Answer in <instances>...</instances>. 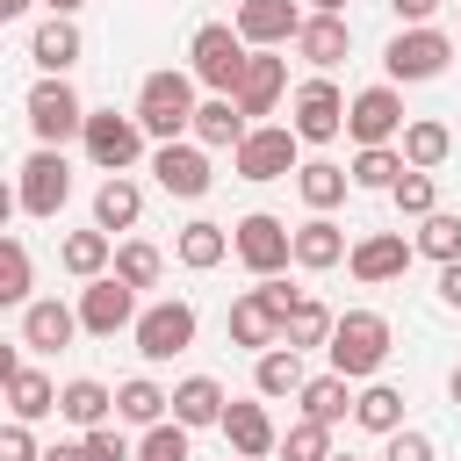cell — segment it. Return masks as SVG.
Segmentation results:
<instances>
[{"mask_svg": "<svg viewBox=\"0 0 461 461\" xmlns=\"http://www.w3.org/2000/svg\"><path fill=\"white\" fill-rule=\"evenodd\" d=\"M137 130L151 137V144H180L187 137V122H194V72H144V86H137Z\"/></svg>", "mask_w": 461, "mask_h": 461, "instance_id": "1", "label": "cell"}, {"mask_svg": "<svg viewBox=\"0 0 461 461\" xmlns=\"http://www.w3.org/2000/svg\"><path fill=\"white\" fill-rule=\"evenodd\" d=\"M324 360H331V375H346V382H375L382 360H389V317H382V310H346V317L331 324V339H324Z\"/></svg>", "mask_w": 461, "mask_h": 461, "instance_id": "2", "label": "cell"}, {"mask_svg": "<svg viewBox=\"0 0 461 461\" xmlns=\"http://www.w3.org/2000/svg\"><path fill=\"white\" fill-rule=\"evenodd\" d=\"M245 36L230 29V22H202L194 36H187V72H194V86H209V94H230L238 86V72H245Z\"/></svg>", "mask_w": 461, "mask_h": 461, "instance_id": "3", "label": "cell"}, {"mask_svg": "<svg viewBox=\"0 0 461 461\" xmlns=\"http://www.w3.org/2000/svg\"><path fill=\"white\" fill-rule=\"evenodd\" d=\"M295 166H303V137L288 122H252L238 137V151H230V173L238 180H288Z\"/></svg>", "mask_w": 461, "mask_h": 461, "instance_id": "4", "label": "cell"}, {"mask_svg": "<svg viewBox=\"0 0 461 461\" xmlns=\"http://www.w3.org/2000/svg\"><path fill=\"white\" fill-rule=\"evenodd\" d=\"M382 65H389V86H418V79H439L447 65H454V36L447 29H396L389 36V50H382Z\"/></svg>", "mask_w": 461, "mask_h": 461, "instance_id": "5", "label": "cell"}, {"mask_svg": "<svg viewBox=\"0 0 461 461\" xmlns=\"http://www.w3.org/2000/svg\"><path fill=\"white\" fill-rule=\"evenodd\" d=\"M288 238H295V230H288L281 216H267V209H252V216H238V223H230V252L245 259V274H252V281H274L281 267H295Z\"/></svg>", "mask_w": 461, "mask_h": 461, "instance_id": "6", "label": "cell"}, {"mask_svg": "<svg viewBox=\"0 0 461 461\" xmlns=\"http://www.w3.org/2000/svg\"><path fill=\"white\" fill-rule=\"evenodd\" d=\"M22 108H29L36 144H50V151H65V137H79V130H86V101L72 94V79H36Z\"/></svg>", "mask_w": 461, "mask_h": 461, "instance_id": "7", "label": "cell"}, {"mask_svg": "<svg viewBox=\"0 0 461 461\" xmlns=\"http://www.w3.org/2000/svg\"><path fill=\"white\" fill-rule=\"evenodd\" d=\"M14 194H22V209L29 216H58L65 202H72V158L65 151H50V144H36L29 158H22V173H14Z\"/></svg>", "mask_w": 461, "mask_h": 461, "instance_id": "8", "label": "cell"}, {"mask_svg": "<svg viewBox=\"0 0 461 461\" xmlns=\"http://www.w3.org/2000/svg\"><path fill=\"white\" fill-rule=\"evenodd\" d=\"M130 339H137V353L158 367V360H173V353H187L194 346V303H180V295H166V303H144L137 310V324H130Z\"/></svg>", "mask_w": 461, "mask_h": 461, "instance_id": "9", "label": "cell"}, {"mask_svg": "<svg viewBox=\"0 0 461 461\" xmlns=\"http://www.w3.org/2000/svg\"><path fill=\"white\" fill-rule=\"evenodd\" d=\"M79 144H86V158H94L101 173H130V166L144 158V130H137V115H115V108H86Z\"/></svg>", "mask_w": 461, "mask_h": 461, "instance_id": "10", "label": "cell"}, {"mask_svg": "<svg viewBox=\"0 0 461 461\" xmlns=\"http://www.w3.org/2000/svg\"><path fill=\"white\" fill-rule=\"evenodd\" d=\"M288 130L303 137V144H331L339 130H346V94L317 72V79H303L295 86V101H288Z\"/></svg>", "mask_w": 461, "mask_h": 461, "instance_id": "11", "label": "cell"}, {"mask_svg": "<svg viewBox=\"0 0 461 461\" xmlns=\"http://www.w3.org/2000/svg\"><path fill=\"white\" fill-rule=\"evenodd\" d=\"M346 137L367 151V144H396L403 137V94L382 79V86H360L353 101H346Z\"/></svg>", "mask_w": 461, "mask_h": 461, "instance_id": "12", "label": "cell"}, {"mask_svg": "<svg viewBox=\"0 0 461 461\" xmlns=\"http://www.w3.org/2000/svg\"><path fill=\"white\" fill-rule=\"evenodd\" d=\"M79 331H94V339H115V331H130L137 324V288H122L115 274H101V281H86L79 288Z\"/></svg>", "mask_w": 461, "mask_h": 461, "instance_id": "13", "label": "cell"}, {"mask_svg": "<svg viewBox=\"0 0 461 461\" xmlns=\"http://www.w3.org/2000/svg\"><path fill=\"white\" fill-rule=\"evenodd\" d=\"M303 14H310V7H295V0H238L230 29L245 36V50H281V43H295Z\"/></svg>", "mask_w": 461, "mask_h": 461, "instance_id": "14", "label": "cell"}, {"mask_svg": "<svg viewBox=\"0 0 461 461\" xmlns=\"http://www.w3.org/2000/svg\"><path fill=\"white\" fill-rule=\"evenodd\" d=\"M151 180H158L166 194H180V202H202L216 173H209V151H202L194 137H180V144H158V151H151Z\"/></svg>", "mask_w": 461, "mask_h": 461, "instance_id": "15", "label": "cell"}, {"mask_svg": "<svg viewBox=\"0 0 461 461\" xmlns=\"http://www.w3.org/2000/svg\"><path fill=\"white\" fill-rule=\"evenodd\" d=\"M281 94H288V58L252 50V58H245V72H238V86H230L238 115H245V122H252V115H274V108H281Z\"/></svg>", "mask_w": 461, "mask_h": 461, "instance_id": "16", "label": "cell"}, {"mask_svg": "<svg viewBox=\"0 0 461 461\" xmlns=\"http://www.w3.org/2000/svg\"><path fill=\"white\" fill-rule=\"evenodd\" d=\"M411 238L403 230H367V238H353V252H346V267H353V281H367V288H382V281H396V274H411Z\"/></svg>", "mask_w": 461, "mask_h": 461, "instance_id": "17", "label": "cell"}, {"mask_svg": "<svg viewBox=\"0 0 461 461\" xmlns=\"http://www.w3.org/2000/svg\"><path fill=\"white\" fill-rule=\"evenodd\" d=\"M223 439H230V454H238V461H267V454L281 447V432H274V411H267V396L223 403Z\"/></svg>", "mask_w": 461, "mask_h": 461, "instance_id": "18", "label": "cell"}, {"mask_svg": "<svg viewBox=\"0 0 461 461\" xmlns=\"http://www.w3.org/2000/svg\"><path fill=\"white\" fill-rule=\"evenodd\" d=\"M72 339H79V310L72 303H58V295L22 303V346L29 353H65Z\"/></svg>", "mask_w": 461, "mask_h": 461, "instance_id": "19", "label": "cell"}, {"mask_svg": "<svg viewBox=\"0 0 461 461\" xmlns=\"http://www.w3.org/2000/svg\"><path fill=\"white\" fill-rule=\"evenodd\" d=\"M79 50H86V43H79V22H72V14H43L36 36H29V58H36L43 79H65V72L79 65Z\"/></svg>", "mask_w": 461, "mask_h": 461, "instance_id": "20", "label": "cell"}, {"mask_svg": "<svg viewBox=\"0 0 461 461\" xmlns=\"http://www.w3.org/2000/svg\"><path fill=\"white\" fill-rule=\"evenodd\" d=\"M346 50H353V22L346 14H303L295 58H310L317 72H331V65H346Z\"/></svg>", "mask_w": 461, "mask_h": 461, "instance_id": "21", "label": "cell"}, {"mask_svg": "<svg viewBox=\"0 0 461 461\" xmlns=\"http://www.w3.org/2000/svg\"><path fill=\"white\" fill-rule=\"evenodd\" d=\"M230 346H245V353H267V346H281V310L259 295V288H245L238 303H230Z\"/></svg>", "mask_w": 461, "mask_h": 461, "instance_id": "22", "label": "cell"}, {"mask_svg": "<svg viewBox=\"0 0 461 461\" xmlns=\"http://www.w3.org/2000/svg\"><path fill=\"white\" fill-rule=\"evenodd\" d=\"M252 122L238 115V101L230 94H209V101H194V122H187V137L202 144V151H238V137H245Z\"/></svg>", "mask_w": 461, "mask_h": 461, "instance_id": "23", "label": "cell"}, {"mask_svg": "<svg viewBox=\"0 0 461 461\" xmlns=\"http://www.w3.org/2000/svg\"><path fill=\"white\" fill-rule=\"evenodd\" d=\"M288 252H295V267H303V274H331V267H339L353 245H346V230H339L331 216H310V223H295Z\"/></svg>", "mask_w": 461, "mask_h": 461, "instance_id": "24", "label": "cell"}, {"mask_svg": "<svg viewBox=\"0 0 461 461\" xmlns=\"http://www.w3.org/2000/svg\"><path fill=\"white\" fill-rule=\"evenodd\" d=\"M396 151H403V166H411V173H439V166H447V151H454V130H447L439 115H411V122H403V137H396Z\"/></svg>", "mask_w": 461, "mask_h": 461, "instance_id": "25", "label": "cell"}, {"mask_svg": "<svg viewBox=\"0 0 461 461\" xmlns=\"http://www.w3.org/2000/svg\"><path fill=\"white\" fill-rule=\"evenodd\" d=\"M303 382H310V367H303L295 346H267V353H252V396L281 403V396H295Z\"/></svg>", "mask_w": 461, "mask_h": 461, "instance_id": "26", "label": "cell"}, {"mask_svg": "<svg viewBox=\"0 0 461 461\" xmlns=\"http://www.w3.org/2000/svg\"><path fill=\"white\" fill-rule=\"evenodd\" d=\"M58 418H65V425H79V432H94V425H108V418H115V389H108V382H94V375H72V382L58 389Z\"/></svg>", "mask_w": 461, "mask_h": 461, "instance_id": "27", "label": "cell"}, {"mask_svg": "<svg viewBox=\"0 0 461 461\" xmlns=\"http://www.w3.org/2000/svg\"><path fill=\"white\" fill-rule=\"evenodd\" d=\"M223 382L216 375H187V382H173V425H187V432H202V425H223Z\"/></svg>", "mask_w": 461, "mask_h": 461, "instance_id": "28", "label": "cell"}, {"mask_svg": "<svg viewBox=\"0 0 461 461\" xmlns=\"http://www.w3.org/2000/svg\"><path fill=\"white\" fill-rule=\"evenodd\" d=\"M137 216H144V187H137L130 173H108V180L94 187V230L115 238V230H130Z\"/></svg>", "mask_w": 461, "mask_h": 461, "instance_id": "29", "label": "cell"}, {"mask_svg": "<svg viewBox=\"0 0 461 461\" xmlns=\"http://www.w3.org/2000/svg\"><path fill=\"white\" fill-rule=\"evenodd\" d=\"M223 252H230V223H209V216L180 223V238H173V259H180L187 274H209V267H223Z\"/></svg>", "mask_w": 461, "mask_h": 461, "instance_id": "30", "label": "cell"}, {"mask_svg": "<svg viewBox=\"0 0 461 461\" xmlns=\"http://www.w3.org/2000/svg\"><path fill=\"white\" fill-rule=\"evenodd\" d=\"M346 187H353V180H346V166H331V158H303V166H295V194H303L310 216H331V209L346 202Z\"/></svg>", "mask_w": 461, "mask_h": 461, "instance_id": "31", "label": "cell"}, {"mask_svg": "<svg viewBox=\"0 0 461 461\" xmlns=\"http://www.w3.org/2000/svg\"><path fill=\"white\" fill-rule=\"evenodd\" d=\"M58 267H65L72 281H101V274L115 267V238H108V230H72V238L58 245Z\"/></svg>", "mask_w": 461, "mask_h": 461, "instance_id": "32", "label": "cell"}, {"mask_svg": "<svg viewBox=\"0 0 461 461\" xmlns=\"http://www.w3.org/2000/svg\"><path fill=\"white\" fill-rule=\"evenodd\" d=\"M295 403H303V418H317V425H339V418H353V382L346 375H310L303 389H295Z\"/></svg>", "mask_w": 461, "mask_h": 461, "instance_id": "33", "label": "cell"}, {"mask_svg": "<svg viewBox=\"0 0 461 461\" xmlns=\"http://www.w3.org/2000/svg\"><path fill=\"white\" fill-rule=\"evenodd\" d=\"M166 411H173V389H158L151 375H130V382L115 389V418H122V425H144V432H151V425H166Z\"/></svg>", "mask_w": 461, "mask_h": 461, "instance_id": "34", "label": "cell"}, {"mask_svg": "<svg viewBox=\"0 0 461 461\" xmlns=\"http://www.w3.org/2000/svg\"><path fill=\"white\" fill-rule=\"evenodd\" d=\"M353 425L375 432V439L403 432V389H396V382H367V389L353 396Z\"/></svg>", "mask_w": 461, "mask_h": 461, "instance_id": "35", "label": "cell"}, {"mask_svg": "<svg viewBox=\"0 0 461 461\" xmlns=\"http://www.w3.org/2000/svg\"><path fill=\"white\" fill-rule=\"evenodd\" d=\"M0 396H7V411H14L22 425H43V418L58 411V382H50L43 367H22V375H14V382H7Z\"/></svg>", "mask_w": 461, "mask_h": 461, "instance_id": "36", "label": "cell"}, {"mask_svg": "<svg viewBox=\"0 0 461 461\" xmlns=\"http://www.w3.org/2000/svg\"><path fill=\"white\" fill-rule=\"evenodd\" d=\"M403 173H411V166H403V151H396V144H367V151H353V166H346V180H353V187H367V194H389Z\"/></svg>", "mask_w": 461, "mask_h": 461, "instance_id": "37", "label": "cell"}, {"mask_svg": "<svg viewBox=\"0 0 461 461\" xmlns=\"http://www.w3.org/2000/svg\"><path fill=\"white\" fill-rule=\"evenodd\" d=\"M108 274H115L122 288H137V295H144V288H158V274H166V252H158V245H144V238H122Z\"/></svg>", "mask_w": 461, "mask_h": 461, "instance_id": "38", "label": "cell"}, {"mask_svg": "<svg viewBox=\"0 0 461 461\" xmlns=\"http://www.w3.org/2000/svg\"><path fill=\"white\" fill-rule=\"evenodd\" d=\"M331 324H339V317H331L317 295H303V303L281 317V346H295V353H303V346H324V339H331Z\"/></svg>", "mask_w": 461, "mask_h": 461, "instance_id": "39", "label": "cell"}, {"mask_svg": "<svg viewBox=\"0 0 461 461\" xmlns=\"http://www.w3.org/2000/svg\"><path fill=\"white\" fill-rule=\"evenodd\" d=\"M411 245H418L425 259L454 267V259H461V216H454V209H432V216L418 223V238H411Z\"/></svg>", "mask_w": 461, "mask_h": 461, "instance_id": "40", "label": "cell"}, {"mask_svg": "<svg viewBox=\"0 0 461 461\" xmlns=\"http://www.w3.org/2000/svg\"><path fill=\"white\" fill-rule=\"evenodd\" d=\"M281 461H331V425H317V418H295L288 432H281V447H274Z\"/></svg>", "mask_w": 461, "mask_h": 461, "instance_id": "41", "label": "cell"}, {"mask_svg": "<svg viewBox=\"0 0 461 461\" xmlns=\"http://www.w3.org/2000/svg\"><path fill=\"white\" fill-rule=\"evenodd\" d=\"M29 281H36V259H29V245L0 230V295H7V303H29Z\"/></svg>", "mask_w": 461, "mask_h": 461, "instance_id": "42", "label": "cell"}, {"mask_svg": "<svg viewBox=\"0 0 461 461\" xmlns=\"http://www.w3.org/2000/svg\"><path fill=\"white\" fill-rule=\"evenodd\" d=\"M389 202H396L403 216H418V223H425V216L439 209V187H432V173H403V180L389 187Z\"/></svg>", "mask_w": 461, "mask_h": 461, "instance_id": "43", "label": "cell"}, {"mask_svg": "<svg viewBox=\"0 0 461 461\" xmlns=\"http://www.w3.org/2000/svg\"><path fill=\"white\" fill-rule=\"evenodd\" d=\"M137 461H187V425H151L144 439H137Z\"/></svg>", "mask_w": 461, "mask_h": 461, "instance_id": "44", "label": "cell"}, {"mask_svg": "<svg viewBox=\"0 0 461 461\" xmlns=\"http://www.w3.org/2000/svg\"><path fill=\"white\" fill-rule=\"evenodd\" d=\"M382 461H439V447H432V432L403 425V432H389V439H382Z\"/></svg>", "mask_w": 461, "mask_h": 461, "instance_id": "45", "label": "cell"}, {"mask_svg": "<svg viewBox=\"0 0 461 461\" xmlns=\"http://www.w3.org/2000/svg\"><path fill=\"white\" fill-rule=\"evenodd\" d=\"M79 439H86V454H94V461H137V447L115 432V418H108V425H94V432H79Z\"/></svg>", "mask_w": 461, "mask_h": 461, "instance_id": "46", "label": "cell"}, {"mask_svg": "<svg viewBox=\"0 0 461 461\" xmlns=\"http://www.w3.org/2000/svg\"><path fill=\"white\" fill-rule=\"evenodd\" d=\"M0 461H43V447H36V425L7 418V425H0Z\"/></svg>", "mask_w": 461, "mask_h": 461, "instance_id": "47", "label": "cell"}, {"mask_svg": "<svg viewBox=\"0 0 461 461\" xmlns=\"http://www.w3.org/2000/svg\"><path fill=\"white\" fill-rule=\"evenodd\" d=\"M389 7H396V22H403V29H425V22H432L447 0H389Z\"/></svg>", "mask_w": 461, "mask_h": 461, "instance_id": "48", "label": "cell"}, {"mask_svg": "<svg viewBox=\"0 0 461 461\" xmlns=\"http://www.w3.org/2000/svg\"><path fill=\"white\" fill-rule=\"evenodd\" d=\"M439 303H447V310H461V259H454V267H439Z\"/></svg>", "mask_w": 461, "mask_h": 461, "instance_id": "49", "label": "cell"}, {"mask_svg": "<svg viewBox=\"0 0 461 461\" xmlns=\"http://www.w3.org/2000/svg\"><path fill=\"white\" fill-rule=\"evenodd\" d=\"M43 461H94V454H86V439H58V447H43Z\"/></svg>", "mask_w": 461, "mask_h": 461, "instance_id": "50", "label": "cell"}, {"mask_svg": "<svg viewBox=\"0 0 461 461\" xmlns=\"http://www.w3.org/2000/svg\"><path fill=\"white\" fill-rule=\"evenodd\" d=\"M14 375H22V353H14V346H7V339H0V389H7V382H14Z\"/></svg>", "mask_w": 461, "mask_h": 461, "instance_id": "51", "label": "cell"}, {"mask_svg": "<svg viewBox=\"0 0 461 461\" xmlns=\"http://www.w3.org/2000/svg\"><path fill=\"white\" fill-rule=\"evenodd\" d=\"M22 209V194H14V180H0V230H7V216Z\"/></svg>", "mask_w": 461, "mask_h": 461, "instance_id": "52", "label": "cell"}, {"mask_svg": "<svg viewBox=\"0 0 461 461\" xmlns=\"http://www.w3.org/2000/svg\"><path fill=\"white\" fill-rule=\"evenodd\" d=\"M310 14H346V0H310Z\"/></svg>", "mask_w": 461, "mask_h": 461, "instance_id": "53", "label": "cell"}, {"mask_svg": "<svg viewBox=\"0 0 461 461\" xmlns=\"http://www.w3.org/2000/svg\"><path fill=\"white\" fill-rule=\"evenodd\" d=\"M43 7H50V14H79L86 0H43Z\"/></svg>", "mask_w": 461, "mask_h": 461, "instance_id": "54", "label": "cell"}, {"mask_svg": "<svg viewBox=\"0 0 461 461\" xmlns=\"http://www.w3.org/2000/svg\"><path fill=\"white\" fill-rule=\"evenodd\" d=\"M14 14H29V0H0V22H14Z\"/></svg>", "mask_w": 461, "mask_h": 461, "instance_id": "55", "label": "cell"}, {"mask_svg": "<svg viewBox=\"0 0 461 461\" xmlns=\"http://www.w3.org/2000/svg\"><path fill=\"white\" fill-rule=\"evenodd\" d=\"M447 396H454V403H461V367H454V375H447Z\"/></svg>", "mask_w": 461, "mask_h": 461, "instance_id": "56", "label": "cell"}, {"mask_svg": "<svg viewBox=\"0 0 461 461\" xmlns=\"http://www.w3.org/2000/svg\"><path fill=\"white\" fill-rule=\"evenodd\" d=\"M0 310H7V295H0Z\"/></svg>", "mask_w": 461, "mask_h": 461, "instance_id": "57", "label": "cell"}, {"mask_svg": "<svg viewBox=\"0 0 461 461\" xmlns=\"http://www.w3.org/2000/svg\"><path fill=\"white\" fill-rule=\"evenodd\" d=\"M230 461H238V454H230Z\"/></svg>", "mask_w": 461, "mask_h": 461, "instance_id": "58", "label": "cell"}]
</instances>
